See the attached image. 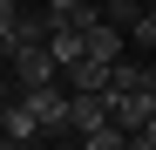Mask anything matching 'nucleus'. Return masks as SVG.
Wrapping results in <instances>:
<instances>
[{
	"instance_id": "f257e3e1",
	"label": "nucleus",
	"mask_w": 156,
	"mask_h": 150,
	"mask_svg": "<svg viewBox=\"0 0 156 150\" xmlns=\"http://www.w3.org/2000/svg\"><path fill=\"white\" fill-rule=\"evenodd\" d=\"M68 103H75V82L61 89V75H55V82H34V89H27V109L48 123V137H55V130H75V123H68Z\"/></svg>"
},
{
	"instance_id": "f03ea898",
	"label": "nucleus",
	"mask_w": 156,
	"mask_h": 150,
	"mask_svg": "<svg viewBox=\"0 0 156 150\" xmlns=\"http://www.w3.org/2000/svg\"><path fill=\"white\" fill-rule=\"evenodd\" d=\"M68 123H75V137H82V130H95V123H109V96H102V89H75Z\"/></svg>"
},
{
	"instance_id": "7ed1b4c3",
	"label": "nucleus",
	"mask_w": 156,
	"mask_h": 150,
	"mask_svg": "<svg viewBox=\"0 0 156 150\" xmlns=\"http://www.w3.org/2000/svg\"><path fill=\"white\" fill-rule=\"evenodd\" d=\"M41 137H48V123H41L27 103H14V109H7V143H41Z\"/></svg>"
},
{
	"instance_id": "20e7f679",
	"label": "nucleus",
	"mask_w": 156,
	"mask_h": 150,
	"mask_svg": "<svg viewBox=\"0 0 156 150\" xmlns=\"http://www.w3.org/2000/svg\"><path fill=\"white\" fill-rule=\"evenodd\" d=\"M129 143V130H122V123L109 116V123H95V130H82V150H122Z\"/></svg>"
},
{
	"instance_id": "39448f33",
	"label": "nucleus",
	"mask_w": 156,
	"mask_h": 150,
	"mask_svg": "<svg viewBox=\"0 0 156 150\" xmlns=\"http://www.w3.org/2000/svg\"><path fill=\"white\" fill-rule=\"evenodd\" d=\"M102 14H109L115 28H129V34H136V21L149 14V0H109V7H102Z\"/></svg>"
},
{
	"instance_id": "423d86ee",
	"label": "nucleus",
	"mask_w": 156,
	"mask_h": 150,
	"mask_svg": "<svg viewBox=\"0 0 156 150\" xmlns=\"http://www.w3.org/2000/svg\"><path fill=\"white\" fill-rule=\"evenodd\" d=\"M129 41H136V48H143V55H156V0H149V14L136 21V34H129Z\"/></svg>"
},
{
	"instance_id": "0eeeda50",
	"label": "nucleus",
	"mask_w": 156,
	"mask_h": 150,
	"mask_svg": "<svg viewBox=\"0 0 156 150\" xmlns=\"http://www.w3.org/2000/svg\"><path fill=\"white\" fill-rule=\"evenodd\" d=\"M136 150H156V116H149L143 130H136Z\"/></svg>"
},
{
	"instance_id": "6e6552de",
	"label": "nucleus",
	"mask_w": 156,
	"mask_h": 150,
	"mask_svg": "<svg viewBox=\"0 0 156 150\" xmlns=\"http://www.w3.org/2000/svg\"><path fill=\"white\" fill-rule=\"evenodd\" d=\"M48 7H55V14H82L88 0H48Z\"/></svg>"
},
{
	"instance_id": "1a4fd4ad",
	"label": "nucleus",
	"mask_w": 156,
	"mask_h": 150,
	"mask_svg": "<svg viewBox=\"0 0 156 150\" xmlns=\"http://www.w3.org/2000/svg\"><path fill=\"white\" fill-rule=\"evenodd\" d=\"M0 143H7V109H0Z\"/></svg>"
}]
</instances>
